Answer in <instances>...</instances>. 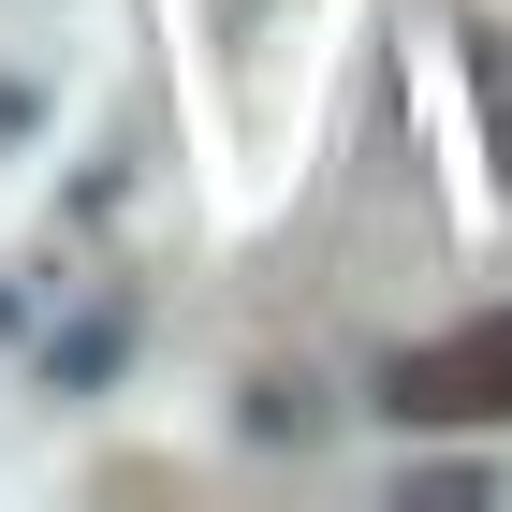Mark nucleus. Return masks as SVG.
I'll list each match as a JSON object with an SVG mask.
<instances>
[{
    "instance_id": "nucleus-1",
    "label": "nucleus",
    "mask_w": 512,
    "mask_h": 512,
    "mask_svg": "<svg viewBox=\"0 0 512 512\" xmlns=\"http://www.w3.org/2000/svg\"><path fill=\"white\" fill-rule=\"evenodd\" d=\"M381 410H395V425H512V308L469 322V337L395 352L381 366Z\"/></svg>"
}]
</instances>
